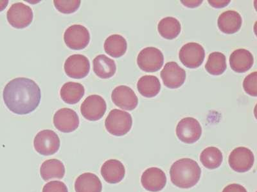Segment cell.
Here are the masks:
<instances>
[{
    "mask_svg": "<svg viewBox=\"0 0 257 192\" xmlns=\"http://www.w3.org/2000/svg\"><path fill=\"white\" fill-rule=\"evenodd\" d=\"M3 98L9 110L17 115H27L35 110L40 105L41 89L31 79L17 78L5 86Z\"/></svg>",
    "mask_w": 257,
    "mask_h": 192,
    "instance_id": "1",
    "label": "cell"
},
{
    "mask_svg": "<svg viewBox=\"0 0 257 192\" xmlns=\"http://www.w3.org/2000/svg\"><path fill=\"white\" fill-rule=\"evenodd\" d=\"M170 175L173 184L178 188L188 189L199 182L201 169L194 160L182 158L174 162L170 169Z\"/></svg>",
    "mask_w": 257,
    "mask_h": 192,
    "instance_id": "2",
    "label": "cell"
},
{
    "mask_svg": "<svg viewBox=\"0 0 257 192\" xmlns=\"http://www.w3.org/2000/svg\"><path fill=\"white\" fill-rule=\"evenodd\" d=\"M133 118L128 112L113 109L109 112L105 120V127L107 131L112 136H125L132 129Z\"/></svg>",
    "mask_w": 257,
    "mask_h": 192,
    "instance_id": "3",
    "label": "cell"
},
{
    "mask_svg": "<svg viewBox=\"0 0 257 192\" xmlns=\"http://www.w3.org/2000/svg\"><path fill=\"white\" fill-rule=\"evenodd\" d=\"M164 56L157 48L148 47L142 50L137 57V64L141 70L147 72H155L162 68Z\"/></svg>",
    "mask_w": 257,
    "mask_h": 192,
    "instance_id": "4",
    "label": "cell"
},
{
    "mask_svg": "<svg viewBox=\"0 0 257 192\" xmlns=\"http://www.w3.org/2000/svg\"><path fill=\"white\" fill-rule=\"evenodd\" d=\"M34 148L43 156H50L58 152L60 139L56 132L52 130H42L36 134L34 140Z\"/></svg>",
    "mask_w": 257,
    "mask_h": 192,
    "instance_id": "5",
    "label": "cell"
},
{
    "mask_svg": "<svg viewBox=\"0 0 257 192\" xmlns=\"http://www.w3.org/2000/svg\"><path fill=\"white\" fill-rule=\"evenodd\" d=\"M202 128L196 118H185L178 122L176 127V136L183 143L191 144L201 138Z\"/></svg>",
    "mask_w": 257,
    "mask_h": 192,
    "instance_id": "6",
    "label": "cell"
},
{
    "mask_svg": "<svg viewBox=\"0 0 257 192\" xmlns=\"http://www.w3.org/2000/svg\"><path fill=\"white\" fill-rule=\"evenodd\" d=\"M33 18L32 8L21 2L13 4L7 13L9 24L17 29H23L29 26Z\"/></svg>",
    "mask_w": 257,
    "mask_h": 192,
    "instance_id": "7",
    "label": "cell"
},
{
    "mask_svg": "<svg viewBox=\"0 0 257 192\" xmlns=\"http://www.w3.org/2000/svg\"><path fill=\"white\" fill-rule=\"evenodd\" d=\"M64 40L69 48L73 50L84 49L90 41V34L86 27L74 24L69 27L64 34Z\"/></svg>",
    "mask_w": 257,
    "mask_h": 192,
    "instance_id": "8",
    "label": "cell"
},
{
    "mask_svg": "<svg viewBox=\"0 0 257 192\" xmlns=\"http://www.w3.org/2000/svg\"><path fill=\"white\" fill-rule=\"evenodd\" d=\"M205 50L201 45L196 42H189L181 48L179 57L181 63L189 68H196L203 63Z\"/></svg>",
    "mask_w": 257,
    "mask_h": 192,
    "instance_id": "9",
    "label": "cell"
},
{
    "mask_svg": "<svg viewBox=\"0 0 257 192\" xmlns=\"http://www.w3.org/2000/svg\"><path fill=\"white\" fill-rule=\"evenodd\" d=\"M107 104L104 98L98 95L88 96L80 106L82 116L89 121H96L103 118Z\"/></svg>",
    "mask_w": 257,
    "mask_h": 192,
    "instance_id": "10",
    "label": "cell"
},
{
    "mask_svg": "<svg viewBox=\"0 0 257 192\" xmlns=\"http://www.w3.org/2000/svg\"><path fill=\"white\" fill-rule=\"evenodd\" d=\"M254 158L253 152L248 148H235L229 154L228 163L230 168L237 172H245L252 168Z\"/></svg>",
    "mask_w": 257,
    "mask_h": 192,
    "instance_id": "11",
    "label": "cell"
},
{
    "mask_svg": "<svg viewBox=\"0 0 257 192\" xmlns=\"http://www.w3.org/2000/svg\"><path fill=\"white\" fill-rule=\"evenodd\" d=\"M64 68L68 76L74 79H82L88 74L90 63L88 58L82 54H73L66 59Z\"/></svg>",
    "mask_w": 257,
    "mask_h": 192,
    "instance_id": "12",
    "label": "cell"
},
{
    "mask_svg": "<svg viewBox=\"0 0 257 192\" xmlns=\"http://www.w3.org/2000/svg\"><path fill=\"white\" fill-rule=\"evenodd\" d=\"M160 74L165 86L172 89L182 86L187 76L185 70L174 62H170L165 64Z\"/></svg>",
    "mask_w": 257,
    "mask_h": 192,
    "instance_id": "13",
    "label": "cell"
},
{
    "mask_svg": "<svg viewBox=\"0 0 257 192\" xmlns=\"http://www.w3.org/2000/svg\"><path fill=\"white\" fill-rule=\"evenodd\" d=\"M54 124L59 131L66 134L72 132L79 128V118L73 110L61 108L55 114Z\"/></svg>",
    "mask_w": 257,
    "mask_h": 192,
    "instance_id": "14",
    "label": "cell"
},
{
    "mask_svg": "<svg viewBox=\"0 0 257 192\" xmlns=\"http://www.w3.org/2000/svg\"><path fill=\"white\" fill-rule=\"evenodd\" d=\"M111 100L116 106L128 111L136 108L139 104L136 94L132 88L125 86H116L112 90Z\"/></svg>",
    "mask_w": 257,
    "mask_h": 192,
    "instance_id": "15",
    "label": "cell"
},
{
    "mask_svg": "<svg viewBox=\"0 0 257 192\" xmlns=\"http://www.w3.org/2000/svg\"><path fill=\"white\" fill-rule=\"evenodd\" d=\"M141 182L142 186L147 190L160 192L166 186V175L162 169L157 168H149L142 174Z\"/></svg>",
    "mask_w": 257,
    "mask_h": 192,
    "instance_id": "16",
    "label": "cell"
},
{
    "mask_svg": "<svg viewBox=\"0 0 257 192\" xmlns=\"http://www.w3.org/2000/svg\"><path fill=\"white\" fill-rule=\"evenodd\" d=\"M125 174V166L119 160H107L101 168V175L110 184H118L124 178Z\"/></svg>",
    "mask_w": 257,
    "mask_h": 192,
    "instance_id": "17",
    "label": "cell"
},
{
    "mask_svg": "<svg viewBox=\"0 0 257 192\" xmlns=\"http://www.w3.org/2000/svg\"><path fill=\"white\" fill-rule=\"evenodd\" d=\"M254 63L253 54L248 50L238 49L235 50L229 56V64L231 70L238 73L247 72Z\"/></svg>",
    "mask_w": 257,
    "mask_h": 192,
    "instance_id": "18",
    "label": "cell"
},
{
    "mask_svg": "<svg viewBox=\"0 0 257 192\" xmlns=\"http://www.w3.org/2000/svg\"><path fill=\"white\" fill-rule=\"evenodd\" d=\"M242 20L239 13L228 10L222 13L218 18L217 24L220 30L224 34H233L239 30Z\"/></svg>",
    "mask_w": 257,
    "mask_h": 192,
    "instance_id": "19",
    "label": "cell"
},
{
    "mask_svg": "<svg viewBox=\"0 0 257 192\" xmlns=\"http://www.w3.org/2000/svg\"><path fill=\"white\" fill-rule=\"evenodd\" d=\"M93 72L100 78L108 79L115 74L116 66L115 62L105 54L96 56L93 61Z\"/></svg>",
    "mask_w": 257,
    "mask_h": 192,
    "instance_id": "20",
    "label": "cell"
},
{
    "mask_svg": "<svg viewBox=\"0 0 257 192\" xmlns=\"http://www.w3.org/2000/svg\"><path fill=\"white\" fill-rule=\"evenodd\" d=\"M75 190L76 192H102V184L97 176L84 173L75 180Z\"/></svg>",
    "mask_w": 257,
    "mask_h": 192,
    "instance_id": "21",
    "label": "cell"
},
{
    "mask_svg": "<svg viewBox=\"0 0 257 192\" xmlns=\"http://www.w3.org/2000/svg\"><path fill=\"white\" fill-rule=\"evenodd\" d=\"M40 174L45 180L52 179L61 180L65 174V168L60 160H48L41 164Z\"/></svg>",
    "mask_w": 257,
    "mask_h": 192,
    "instance_id": "22",
    "label": "cell"
},
{
    "mask_svg": "<svg viewBox=\"0 0 257 192\" xmlns=\"http://www.w3.org/2000/svg\"><path fill=\"white\" fill-rule=\"evenodd\" d=\"M84 94V86L73 82L64 84L60 90L62 100L69 104H75L79 102L83 98Z\"/></svg>",
    "mask_w": 257,
    "mask_h": 192,
    "instance_id": "23",
    "label": "cell"
},
{
    "mask_svg": "<svg viewBox=\"0 0 257 192\" xmlns=\"http://www.w3.org/2000/svg\"><path fill=\"white\" fill-rule=\"evenodd\" d=\"M104 48L105 52L113 58L123 56L127 51V41L123 36L114 34L110 36L105 40Z\"/></svg>",
    "mask_w": 257,
    "mask_h": 192,
    "instance_id": "24",
    "label": "cell"
},
{
    "mask_svg": "<svg viewBox=\"0 0 257 192\" xmlns=\"http://www.w3.org/2000/svg\"><path fill=\"white\" fill-rule=\"evenodd\" d=\"M138 90L144 97H155L160 92L161 84L157 76L146 75L141 78L137 83Z\"/></svg>",
    "mask_w": 257,
    "mask_h": 192,
    "instance_id": "25",
    "label": "cell"
},
{
    "mask_svg": "<svg viewBox=\"0 0 257 192\" xmlns=\"http://www.w3.org/2000/svg\"><path fill=\"white\" fill-rule=\"evenodd\" d=\"M158 30L162 38L173 40L180 35L181 26L180 22L176 18L167 17L160 20Z\"/></svg>",
    "mask_w": 257,
    "mask_h": 192,
    "instance_id": "26",
    "label": "cell"
},
{
    "mask_svg": "<svg viewBox=\"0 0 257 192\" xmlns=\"http://www.w3.org/2000/svg\"><path fill=\"white\" fill-rule=\"evenodd\" d=\"M200 161L205 168L208 169H215L221 166L223 161V156L219 148L209 147L202 152Z\"/></svg>",
    "mask_w": 257,
    "mask_h": 192,
    "instance_id": "27",
    "label": "cell"
},
{
    "mask_svg": "<svg viewBox=\"0 0 257 192\" xmlns=\"http://www.w3.org/2000/svg\"><path fill=\"white\" fill-rule=\"evenodd\" d=\"M227 68L226 56L220 52H213L208 56L205 65L206 70L213 76L224 73Z\"/></svg>",
    "mask_w": 257,
    "mask_h": 192,
    "instance_id": "28",
    "label": "cell"
},
{
    "mask_svg": "<svg viewBox=\"0 0 257 192\" xmlns=\"http://www.w3.org/2000/svg\"><path fill=\"white\" fill-rule=\"evenodd\" d=\"M81 2L80 0H55V8L61 13L65 14L74 13L79 9Z\"/></svg>",
    "mask_w": 257,
    "mask_h": 192,
    "instance_id": "29",
    "label": "cell"
},
{
    "mask_svg": "<svg viewBox=\"0 0 257 192\" xmlns=\"http://www.w3.org/2000/svg\"><path fill=\"white\" fill-rule=\"evenodd\" d=\"M243 88L245 92L251 96H257V72H253L245 78Z\"/></svg>",
    "mask_w": 257,
    "mask_h": 192,
    "instance_id": "30",
    "label": "cell"
},
{
    "mask_svg": "<svg viewBox=\"0 0 257 192\" xmlns=\"http://www.w3.org/2000/svg\"><path fill=\"white\" fill-rule=\"evenodd\" d=\"M42 192H68V190L64 182L55 180L46 184Z\"/></svg>",
    "mask_w": 257,
    "mask_h": 192,
    "instance_id": "31",
    "label": "cell"
},
{
    "mask_svg": "<svg viewBox=\"0 0 257 192\" xmlns=\"http://www.w3.org/2000/svg\"><path fill=\"white\" fill-rule=\"evenodd\" d=\"M222 192H247L246 189L242 185L238 184H231L228 185L223 190Z\"/></svg>",
    "mask_w": 257,
    "mask_h": 192,
    "instance_id": "32",
    "label": "cell"
},
{
    "mask_svg": "<svg viewBox=\"0 0 257 192\" xmlns=\"http://www.w3.org/2000/svg\"><path fill=\"white\" fill-rule=\"evenodd\" d=\"M208 2L209 4L213 6V8H219L228 6L230 1H226V0L225 1H212V0L210 1V0H209Z\"/></svg>",
    "mask_w": 257,
    "mask_h": 192,
    "instance_id": "33",
    "label": "cell"
},
{
    "mask_svg": "<svg viewBox=\"0 0 257 192\" xmlns=\"http://www.w3.org/2000/svg\"><path fill=\"white\" fill-rule=\"evenodd\" d=\"M203 1H181V3L184 4L185 6L189 8H197L202 4Z\"/></svg>",
    "mask_w": 257,
    "mask_h": 192,
    "instance_id": "34",
    "label": "cell"
},
{
    "mask_svg": "<svg viewBox=\"0 0 257 192\" xmlns=\"http://www.w3.org/2000/svg\"><path fill=\"white\" fill-rule=\"evenodd\" d=\"M9 4L8 0H0V12L5 10Z\"/></svg>",
    "mask_w": 257,
    "mask_h": 192,
    "instance_id": "35",
    "label": "cell"
}]
</instances>
